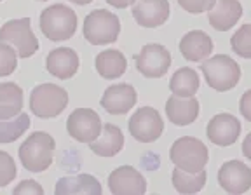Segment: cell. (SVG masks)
Instances as JSON below:
<instances>
[{"label": "cell", "mask_w": 251, "mask_h": 195, "mask_svg": "<svg viewBox=\"0 0 251 195\" xmlns=\"http://www.w3.org/2000/svg\"><path fill=\"white\" fill-rule=\"evenodd\" d=\"M54 150V138L51 134L37 131V133H31L20 146V160L26 171L42 172L52 164Z\"/></svg>", "instance_id": "obj_1"}, {"label": "cell", "mask_w": 251, "mask_h": 195, "mask_svg": "<svg viewBox=\"0 0 251 195\" xmlns=\"http://www.w3.org/2000/svg\"><path fill=\"white\" fill-rule=\"evenodd\" d=\"M201 70L206 78V84L218 93L234 89L241 80V67L227 54H216L209 59H204Z\"/></svg>", "instance_id": "obj_2"}, {"label": "cell", "mask_w": 251, "mask_h": 195, "mask_svg": "<svg viewBox=\"0 0 251 195\" xmlns=\"http://www.w3.org/2000/svg\"><path fill=\"white\" fill-rule=\"evenodd\" d=\"M77 30V14L68 5L56 4L40 14V31L51 42H63L74 37Z\"/></svg>", "instance_id": "obj_3"}, {"label": "cell", "mask_w": 251, "mask_h": 195, "mask_svg": "<svg viewBox=\"0 0 251 195\" xmlns=\"http://www.w3.org/2000/svg\"><path fill=\"white\" fill-rule=\"evenodd\" d=\"M169 159L176 168L187 172H197L206 168L209 160L208 146L201 140L192 136H183L173 143L169 150Z\"/></svg>", "instance_id": "obj_4"}, {"label": "cell", "mask_w": 251, "mask_h": 195, "mask_svg": "<svg viewBox=\"0 0 251 195\" xmlns=\"http://www.w3.org/2000/svg\"><path fill=\"white\" fill-rule=\"evenodd\" d=\"M82 33L84 39L93 46H106L117 40L121 33V21L114 12L96 9L86 16Z\"/></svg>", "instance_id": "obj_5"}, {"label": "cell", "mask_w": 251, "mask_h": 195, "mask_svg": "<svg viewBox=\"0 0 251 195\" xmlns=\"http://www.w3.org/2000/svg\"><path fill=\"white\" fill-rule=\"evenodd\" d=\"M68 105L67 89L56 84H40L30 94V110L40 119H54Z\"/></svg>", "instance_id": "obj_6"}, {"label": "cell", "mask_w": 251, "mask_h": 195, "mask_svg": "<svg viewBox=\"0 0 251 195\" xmlns=\"http://www.w3.org/2000/svg\"><path fill=\"white\" fill-rule=\"evenodd\" d=\"M0 42L14 47L20 58H30L39 51V40L31 31L30 18L7 21L0 28Z\"/></svg>", "instance_id": "obj_7"}, {"label": "cell", "mask_w": 251, "mask_h": 195, "mask_svg": "<svg viewBox=\"0 0 251 195\" xmlns=\"http://www.w3.org/2000/svg\"><path fill=\"white\" fill-rule=\"evenodd\" d=\"M136 70L147 78H161L171 67V52L161 44H147L134 56Z\"/></svg>", "instance_id": "obj_8"}, {"label": "cell", "mask_w": 251, "mask_h": 195, "mask_svg": "<svg viewBox=\"0 0 251 195\" xmlns=\"http://www.w3.org/2000/svg\"><path fill=\"white\" fill-rule=\"evenodd\" d=\"M103 122L91 108H77L67 119V131L78 143H91L101 134Z\"/></svg>", "instance_id": "obj_9"}, {"label": "cell", "mask_w": 251, "mask_h": 195, "mask_svg": "<svg viewBox=\"0 0 251 195\" xmlns=\"http://www.w3.org/2000/svg\"><path fill=\"white\" fill-rule=\"evenodd\" d=\"M162 131H164V122L159 112L152 106L136 110L129 119V133L140 143H153L161 138Z\"/></svg>", "instance_id": "obj_10"}, {"label": "cell", "mask_w": 251, "mask_h": 195, "mask_svg": "<svg viewBox=\"0 0 251 195\" xmlns=\"http://www.w3.org/2000/svg\"><path fill=\"white\" fill-rule=\"evenodd\" d=\"M241 122L232 113H218L206 125V136L216 146H230L241 136Z\"/></svg>", "instance_id": "obj_11"}, {"label": "cell", "mask_w": 251, "mask_h": 195, "mask_svg": "<svg viewBox=\"0 0 251 195\" xmlns=\"http://www.w3.org/2000/svg\"><path fill=\"white\" fill-rule=\"evenodd\" d=\"M108 188L115 195H141L147 192V180L133 166H121L110 172Z\"/></svg>", "instance_id": "obj_12"}, {"label": "cell", "mask_w": 251, "mask_h": 195, "mask_svg": "<svg viewBox=\"0 0 251 195\" xmlns=\"http://www.w3.org/2000/svg\"><path fill=\"white\" fill-rule=\"evenodd\" d=\"M218 183L227 194H246L251 188V168L241 160H228L220 168Z\"/></svg>", "instance_id": "obj_13"}, {"label": "cell", "mask_w": 251, "mask_h": 195, "mask_svg": "<svg viewBox=\"0 0 251 195\" xmlns=\"http://www.w3.org/2000/svg\"><path fill=\"white\" fill-rule=\"evenodd\" d=\"M169 12L168 0H134L133 4V18L143 28L162 26L169 20Z\"/></svg>", "instance_id": "obj_14"}, {"label": "cell", "mask_w": 251, "mask_h": 195, "mask_svg": "<svg viewBox=\"0 0 251 195\" xmlns=\"http://www.w3.org/2000/svg\"><path fill=\"white\" fill-rule=\"evenodd\" d=\"M136 89L129 84H114L106 87L101 98V106L112 115H126L136 105Z\"/></svg>", "instance_id": "obj_15"}, {"label": "cell", "mask_w": 251, "mask_h": 195, "mask_svg": "<svg viewBox=\"0 0 251 195\" xmlns=\"http://www.w3.org/2000/svg\"><path fill=\"white\" fill-rule=\"evenodd\" d=\"M199 110L201 105L196 96L181 98L173 94L171 98H168V101H166L168 121L175 125H180V127L196 122V119L199 117Z\"/></svg>", "instance_id": "obj_16"}, {"label": "cell", "mask_w": 251, "mask_h": 195, "mask_svg": "<svg viewBox=\"0 0 251 195\" xmlns=\"http://www.w3.org/2000/svg\"><path fill=\"white\" fill-rule=\"evenodd\" d=\"M213 39L206 31L192 30L181 37L178 49L187 61H204L213 52Z\"/></svg>", "instance_id": "obj_17"}, {"label": "cell", "mask_w": 251, "mask_h": 195, "mask_svg": "<svg viewBox=\"0 0 251 195\" xmlns=\"http://www.w3.org/2000/svg\"><path fill=\"white\" fill-rule=\"evenodd\" d=\"M78 56L70 47H58L54 51L49 52L46 61L47 72L54 75L59 80H68L72 78L78 70Z\"/></svg>", "instance_id": "obj_18"}, {"label": "cell", "mask_w": 251, "mask_h": 195, "mask_svg": "<svg viewBox=\"0 0 251 195\" xmlns=\"http://www.w3.org/2000/svg\"><path fill=\"white\" fill-rule=\"evenodd\" d=\"M241 16H243V5L239 0H216L208 12V21L215 30L228 31L237 24Z\"/></svg>", "instance_id": "obj_19"}, {"label": "cell", "mask_w": 251, "mask_h": 195, "mask_svg": "<svg viewBox=\"0 0 251 195\" xmlns=\"http://www.w3.org/2000/svg\"><path fill=\"white\" fill-rule=\"evenodd\" d=\"M89 148L100 157H115L124 148V134L114 124H103L101 134L94 141H91Z\"/></svg>", "instance_id": "obj_20"}, {"label": "cell", "mask_w": 251, "mask_h": 195, "mask_svg": "<svg viewBox=\"0 0 251 195\" xmlns=\"http://www.w3.org/2000/svg\"><path fill=\"white\" fill-rule=\"evenodd\" d=\"M94 67L100 77L106 78V80H115V78L122 77L127 70V61L126 56L117 49H106V51L100 52L94 59Z\"/></svg>", "instance_id": "obj_21"}, {"label": "cell", "mask_w": 251, "mask_h": 195, "mask_svg": "<svg viewBox=\"0 0 251 195\" xmlns=\"http://www.w3.org/2000/svg\"><path fill=\"white\" fill-rule=\"evenodd\" d=\"M54 192L58 195L67 194H101V185L91 174L65 176L56 183Z\"/></svg>", "instance_id": "obj_22"}, {"label": "cell", "mask_w": 251, "mask_h": 195, "mask_svg": "<svg viewBox=\"0 0 251 195\" xmlns=\"http://www.w3.org/2000/svg\"><path fill=\"white\" fill-rule=\"evenodd\" d=\"M23 110V89L14 82L0 84V119H12Z\"/></svg>", "instance_id": "obj_23"}, {"label": "cell", "mask_w": 251, "mask_h": 195, "mask_svg": "<svg viewBox=\"0 0 251 195\" xmlns=\"http://www.w3.org/2000/svg\"><path fill=\"white\" fill-rule=\"evenodd\" d=\"M201 80L199 75L192 68H180L178 72H175V75L171 77L169 82V89L175 96L181 98H190L196 96V93L199 91Z\"/></svg>", "instance_id": "obj_24"}, {"label": "cell", "mask_w": 251, "mask_h": 195, "mask_svg": "<svg viewBox=\"0 0 251 195\" xmlns=\"http://www.w3.org/2000/svg\"><path fill=\"white\" fill-rule=\"evenodd\" d=\"M206 171H197V172H187L181 171L180 168H175L171 174L173 187L180 194H197L204 188L206 185Z\"/></svg>", "instance_id": "obj_25"}, {"label": "cell", "mask_w": 251, "mask_h": 195, "mask_svg": "<svg viewBox=\"0 0 251 195\" xmlns=\"http://www.w3.org/2000/svg\"><path fill=\"white\" fill-rule=\"evenodd\" d=\"M30 127V117L20 112L12 119H0V143H14Z\"/></svg>", "instance_id": "obj_26"}, {"label": "cell", "mask_w": 251, "mask_h": 195, "mask_svg": "<svg viewBox=\"0 0 251 195\" xmlns=\"http://www.w3.org/2000/svg\"><path fill=\"white\" fill-rule=\"evenodd\" d=\"M232 51L241 58H251V24L246 23L235 31L230 39Z\"/></svg>", "instance_id": "obj_27"}, {"label": "cell", "mask_w": 251, "mask_h": 195, "mask_svg": "<svg viewBox=\"0 0 251 195\" xmlns=\"http://www.w3.org/2000/svg\"><path fill=\"white\" fill-rule=\"evenodd\" d=\"M18 68V52L12 46L0 42V77H7L14 73Z\"/></svg>", "instance_id": "obj_28"}, {"label": "cell", "mask_w": 251, "mask_h": 195, "mask_svg": "<svg viewBox=\"0 0 251 195\" xmlns=\"http://www.w3.org/2000/svg\"><path fill=\"white\" fill-rule=\"evenodd\" d=\"M18 174L16 162L7 152L0 150V187H7Z\"/></svg>", "instance_id": "obj_29"}, {"label": "cell", "mask_w": 251, "mask_h": 195, "mask_svg": "<svg viewBox=\"0 0 251 195\" xmlns=\"http://www.w3.org/2000/svg\"><path fill=\"white\" fill-rule=\"evenodd\" d=\"M216 0H178L181 9H185L190 14H201V12H208L215 5Z\"/></svg>", "instance_id": "obj_30"}, {"label": "cell", "mask_w": 251, "mask_h": 195, "mask_svg": "<svg viewBox=\"0 0 251 195\" xmlns=\"http://www.w3.org/2000/svg\"><path fill=\"white\" fill-rule=\"evenodd\" d=\"M12 194H16V195H23V194H37V195H40V194H44V188H42V185H39L37 181L25 180L14 188V192H12Z\"/></svg>", "instance_id": "obj_31"}, {"label": "cell", "mask_w": 251, "mask_h": 195, "mask_svg": "<svg viewBox=\"0 0 251 195\" xmlns=\"http://www.w3.org/2000/svg\"><path fill=\"white\" fill-rule=\"evenodd\" d=\"M239 112L248 122H251V89H248L246 93L241 96L239 101Z\"/></svg>", "instance_id": "obj_32"}, {"label": "cell", "mask_w": 251, "mask_h": 195, "mask_svg": "<svg viewBox=\"0 0 251 195\" xmlns=\"http://www.w3.org/2000/svg\"><path fill=\"white\" fill-rule=\"evenodd\" d=\"M106 4H110L115 9H126L129 7V5H133L134 0H106Z\"/></svg>", "instance_id": "obj_33"}, {"label": "cell", "mask_w": 251, "mask_h": 195, "mask_svg": "<svg viewBox=\"0 0 251 195\" xmlns=\"http://www.w3.org/2000/svg\"><path fill=\"white\" fill-rule=\"evenodd\" d=\"M243 155L246 157L248 160H251V133L248 134L243 141Z\"/></svg>", "instance_id": "obj_34"}, {"label": "cell", "mask_w": 251, "mask_h": 195, "mask_svg": "<svg viewBox=\"0 0 251 195\" xmlns=\"http://www.w3.org/2000/svg\"><path fill=\"white\" fill-rule=\"evenodd\" d=\"M70 2H74V4H77V5H87V4H91L93 0H70Z\"/></svg>", "instance_id": "obj_35"}, {"label": "cell", "mask_w": 251, "mask_h": 195, "mask_svg": "<svg viewBox=\"0 0 251 195\" xmlns=\"http://www.w3.org/2000/svg\"><path fill=\"white\" fill-rule=\"evenodd\" d=\"M40 2H46V0H40Z\"/></svg>", "instance_id": "obj_36"}, {"label": "cell", "mask_w": 251, "mask_h": 195, "mask_svg": "<svg viewBox=\"0 0 251 195\" xmlns=\"http://www.w3.org/2000/svg\"><path fill=\"white\" fill-rule=\"evenodd\" d=\"M0 2H2V0H0Z\"/></svg>", "instance_id": "obj_37"}]
</instances>
